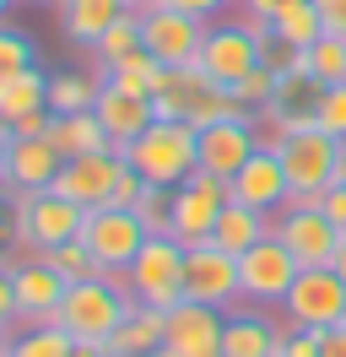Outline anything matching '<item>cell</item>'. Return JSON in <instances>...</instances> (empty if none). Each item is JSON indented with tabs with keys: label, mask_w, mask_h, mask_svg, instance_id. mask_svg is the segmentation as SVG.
<instances>
[{
	"label": "cell",
	"mask_w": 346,
	"mask_h": 357,
	"mask_svg": "<svg viewBox=\"0 0 346 357\" xmlns=\"http://www.w3.org/2000/svg\"><path fill=\"white\" fill-rule=\"evenodd\" d=\"M125 162L146 178V184L179 190V184L200 168V130L184 125V119H157L146 135H135L125 146Z\"/></svg>",
	"instance_id": "cell-1"
},
{
	"label": "cell",
	"mask_w": 346,
	"mask_h": 357,
	"mask_svg": "<svg viewBox=\"0 0 346 357\" xmlns=\"http://www.w3.org/2000/svg\"><path fill=\"white\" fill-rule=\"evenodd\" d=\"M130 303L135 298L125 292L119 276H86V282L65 287V303H60L54 325H65L76 341H108V335L119 331V319L130 314Z\"/></svg>",
	"instance_id": "cell-2"
},
{
	"label": "cell",
	"mask_w": 346,
	"mask_h": 357,
	"mask_svg": "<svg viewBox=\"0 0 346 357\" xmlns=\"http://www.w3.org/2000/svg\"><path fill=\"white\" fill-rule=\"evenodd\" d=\"M341 146H346V141L324 135L319 125H298V130L281 135L276 157H281V168H287V184H292L287 201H319L324 190H330V178H336V157H341Z\"/></svg>",
	"instance_id": "cell-3"
},
{
	"label": "cell",
	"mask_w": 346,
	"mask_h": 357,
	"mask_svg": "<svg viewBox=\"0 0 346 357\" xmlns=\"http://www.w3.org/2000/svg\"><path fill=\"white\" fill-rule=\"evenodd\" d=\"M119 282H125V292L135 303H151V309L184 303V244L173 233H151Z\"/></svg>",
	"instance_id": "cell-4"
},
{
	"label": "cell",
	"mask_w": 346,
	"mask_h": 357,
	"mask_svg": "<svg viewBox=\"0 0 346 357\" xmlns=\"http://www.w3.org/2000/svg\"><path fill=\"white\" fill-rule=\"evenodd\" d=\"M11 206H17V238L33 244L38 255L82 238L86 211L76 201H65L60 190H27V195H11Z\"/></svg>",
	"instance_id": "cell-5"
},
{
	"label": "cell",
	"mask_w": 346,
	"mask_h": 357,
	"mask_svg": "<svg viewBox=\"0 0 346 357\" xmlns=\"http://www.w3.org/2000/svg\"><path fill=\"white\" fill-rule=\"evenodd\" d=\"M298 271L303 266L292 260V249L271 233V238H260L255 249H243V255H238V292H243V303L281 309V303H287V292H292V282H298Z\"/></svg>",
	"instance_id": "cell-6"
},
{
	"label": "cell",
	"mask_w": 346,
	"mask_h": 357,
	"mask_svg": "<svg viewBox=\"0 0 346 357\" xmlns=\"http://www.w3.org/2000/svg\"><path fill=\"white\" fill-rule=\"evenodd\" d=\"M146 238H151L146 222L135 211H119V206H98V211H86V222H82V244L92 249V260H98L103 276H125Z\"/></svg>",
	"instance_id": "cell-7"
},
{
	"label": "cell",
	"mask_w": 346,
	"mask_h": 357,
	"mask_svg": "<svg viewBox=\"0 0 346 357\" xmlns=\"http://www.w3.org/2000/svg\"><path fill=\"white\" fill-rule=\"evenodd\" d=\"M271 233L292 249V260H298L303 271H308V266H330V260H336V249H341V238H346L341 227L319 211V201H287L276 211Z\"/></svg>",
	"instance_id": "cell-8"
},
{
	"label": "cell",
	"mask_w": 346,
	"mask_h": 357,
	"mask_svg": "<svg viewBox=\"0 0 346 357\" xmlns=\"http://www.w3.org/2000/svg\"><path fill=\"white\" fill-rule=\"evenodd\" d=\"M281 319L287 325H308V331H330L346 319V282L330 266H308L298 271V282L281 303Z\"/></svg>",
	"instance_id": "cell-9"
},
{
	"label": "cell",
	"mask_w": 346,
	"mask_h": 357,
	"mask_svg": "<svg viewBox=\"0 0 346 357\" xmlns=\"http://www.w3.org/2000/svg\"><path fill=\"white\" fill-rule=\"evenodd\" d=\"M184 298L195 303H211V309H238L243 292H238V255L216 249L211 238L184 249Z\"/></svg>",
	"instance_id": "cell-10"
},
{
	"label": "cell",
	"mask_w": 346,
	"mask_h": 357,
	"mask_svg": "<svg viewBox=\"0 0 346 357\" xmlns=\"http://www.w3.org/2000/svg\"><path fill=\"white\" fill-rule=\"evenodd\" d=\"M260 60H265V49H260L249 22H216V27H206V44H200L195 66L206 70L216 87H233L238 76H249Z\"/></svg>",
	"instance_id": "cell-11"
},
{
	"label": "cell",
	"mask_w": 346,
	"mask_h": 357,
	"mask_svg": "<svg viewBox=\"0 0 346 357\" xmlns=\"http://www.w3.org/2000/svg\"><path fill=\"white\" fill-rule=\"evenodd\" d=\"M206 27L211 22H195L184 11H168V6H151L141 11V49L157 54L163 66H195L200 60V44H206Z\"/></svg>",
	"instance_id": "cell-12"
},
{
	"label": "cell",
	"mask_w": 346,
	"mask_h": 357,
	"mask_svg": "<svg viewBox=\"0 0 346 357\" xmlns=\"http://www.w3.org/2000/svg\"><path fill=\"white\" fill-rule=\"evenodd\" d=\"M222 206H227V184L216 174H206V168H195V174L173 190V238L184 249L200 244V238H211Z\"/></svg>",
	"instance_id": "cell-13"
},
{
	"label": "cell",
	"mask_w": 346,
	"mask_h": 357,
	"mask_svg": "<svg viewBox=\"0 0 346 357\" xmlns=\"http://www.w3.org/2000/svg\"><path fill=\"white\" fill-rule=\"evenodd\" d=\"M260 152V130H255V114H233V119H216L200 130V168L216 174L222 184Z\"/></svg>",
	"instance_id": "cell-14"
},
{
	"label": "cell",
	"mask_w": 346,
	"mask_h": 357,
	"mask_svg": "<svg viewBox=\"0 0 346 357\" xmlns=\"http://www.w3.org/2000/svg\"><path fill=\"white\" fill-rule=\"evenodd\" d=\"M119 168H125V152H114V146H108V152H86V157H65L54 190H60L65 201H76L82 211H98V206H108V195H114Z\"/></svg>",
	"instance_id": "cell-15"
},
{
	"label": "cell",
	"mask_w": 346,
	"mask_h": 357,
	"mask_svg": "<svg viewBox=\"0 0 346 357\" xmlns=\"http://www.w3.org/2000/svg\"><path fill=\"white\" fill-rule=\"evenodd\" d=\"M222 325H227V309H211V303H173L168 309V347L173 357H222Z\"/></svg>",
	"instance_id": "cell-16"
},
{
	"label": "cell",
	"mask_w": 346,
	"mask_h": 357,
	"mask_svg": "<svg viewBox=\"0 0 346 357\" xmlns=\"http://www.w3.org/2000/svg\"><path fill=\"white\" fill-rule=\"evenodd\" d=\"M281 341H287V319H276L271 309H260V303L227 309L222 357H281Z\"/></svg>",
	"instance_id": "cell-17"
},
{
	"label": "cell",
	"mask_w": 346,
	"mask_h": 357,
	"mask_svg": "<svg viewBox=\"0 0 346 357\" xmlns=\"http://www.w3.org/2000/svg\"><path fill=\"white\" fill-rule=\"evenodd\" d=\"M287 195H292V184H287V168H281L276 146H260V152L227 178V201L255 206V211H271V217L287 206Z\"/></svg>",
	"instance_id": "cell-18"
},
{
	"label": "cell",
	"mask_w": 346,
	"mask_h": 357,
	"mask_svg": "<svg viewBox=\"0 0 346 357\" xmlns=\"http://www.w3.org/2000/svg\"><path fill=\"white\" fill-rule=\"evenodd\" d=\"M60 168H65V152L49 135H11V152H6V190H11V195L54 190Z\"/></svg>",
	"instance_id": "cell-19"
},
{
	"label": "cell",
	"mask_w": 346,
	"mask_h": 357,
	"mask_svg": "<svg viewBox=\"0 0 346 357\" xmlns=\"http://www.w3.org/2000/svg\"><path fill=\"white\" fill-rule=\"evenodd\" d=\"M11 282H17L22 325H54V319H60V303H65V287H70V282H65L43 255L22 260V266L11 271Z\"/></svg>",
	"instance_id": "cell-20"
},
{
	"label": "cell",
	"mask_w": 346,
	"mask_h": 357,
	"mask_svg": "<svg viewBox=\"0 0 346 357\" xmlns=\"http://www.w3.org/2000/svg\"><path fill=\"white\" fill-rule=\"evenodd\" d=\"M92 114L103 119V130H108V141H114V152H125L135 135H146L151 125H157V109H151V98H135V92L114 87V82H103V92H98Z\"/></svg>",
	"instance_id": "cell-21"
},
{
	"label": "cell",
	"mask_w": 346,
	"mask_h": 357,
	"mask_svg": "<svg viewBox=\"0 0 346 357\" xmlns=\"http://www.w3.org/2000/svg\"><path fill=\"white\" fill-rule=\"evenodd\" d=\"M163 341H168V309L130 303L119 331L108 335V357H151V352H163Z\"/></svg>",
	"instance_id": "cell-22"
},
{
	"label": "cell",
	"mask_w": 346,
	"mask_h": 357,
	"mask_svg": "<svg viewBox=\"0 0 346 357\" xmlns=\"http://www.w3.org/2000/svg\"><path fill=\"white\" fill-rule=\"evenodd\" d=\"M125 11H130L125 0H65V6H60V27H65L70 44L98 49V38H103Z\"/></svg>",
	"instance_id": "cell-23"
},
{
	"label": "cell",
	"mask_w": 346,
	"mask_h": 357,
	"mask_svg": "<svg viewBox=\"0 0 346 357\" xmlns=\"http://www.w3.org/2000/svg\"><path fill=\"white\" fill-rule=\"evenodd\" d=\"M271 211H255V206H238L227 201L222 211H216V227H211V244L227 249V255H243V249H255L260 238H271Z\"/></svg>",
	"instance_id": "cell-24"
},
{
	"label": "cell",
	"mask_w": 346,
	"mask_h": 357,
	"mask_svg": "<svg viewBox=\"0 0 346 357\" xmlns=\"http://www.w3.org/2000/svg\"><path fill=\"white\" fill-rule=\"evenodd\" d=\"M49 109V76L38 66L17 70V76H0V125H17L27 114Z\"/></svg>",
	"instance_id": "cell-25"
},
{
	"label": "cell",
	"mask_w": 346,
	"mask_h": 357,
	"mask_svg": "<svg viewBox=\"0 0 346 357\" xmlns=\"http://www.w3.org/2000/svg\"><path fill=\"white\" fill-rule=\"evenodd\" d=\"M49 141H54L65 157H86V152H108V146H114L108 130H103V119H98L92 109H86V114H54Z\"/></svg>",
	"instance_id": "cell-26"
},
{
	"label": "cell",
	"mask_w": 346,
	"mask_h": 357,
	"mask_svg": "<svg viewBox=\"0 0 346 357\" xmlns=\"http://www.w3.org/2000/svg\"><path fill=\"white\" fill-rule=\"evenodd\" d=\"M211 87V76L200 66H168V82H163V92L151 98V109H157V119H184L190 125V109H195V98Z\"/></svg>",
	"instance_id": "cell-27"
},
{
	"label": "cell",
	"mask_w": 346,
	"mask_h": 357,
	"mask_svg": "<svg viewBox=\"0 0 346 357\" xmlns=\"http://www.w3.org/2000/svg\"><path fill=\"white\" fill-rule=\"evenodd\" d=\"M103 82L135 92V98H157L163 82H168V66H163L157 54H146V49H135V54H125V60H114V66L103 70Z\"/></svg>",
	"instance_id": "cell-28"
},
{
	"label": "cell",
	"mask_w": 346,
	"mask_h": 357,
	"mask_svg": "<svg viewBox=\"0 0 346 357\" xmlns=\"http://www.w3.org/2000/svg\"><path fill=\"white\" fill-rule=\"evenodd\" d=\"M103 92V76H82V70H54L49 76V114H86Z\"/></svg>",
	"instance_id": "cell-29"
},
{
	"label": "cell",
	"mask_w": 346,
	"mask_h": 357,
	"mask_svg": "<svg viewBox=\"0 0 346 357\" xmlns=\"http://www.w3.org/2000/svg\"><path fill=\"white\" fill-rule=\"evenodd\" d=\"M303 76H314L319 87L346 82V38L341 33H319L314 44L303 49Z\"/></svg>",
	"instance_id": "cell-30"
},
{
	"label": "cell",
	"mask_w": 346,
	"mask_h": 357,
	"mask_svg": "<svg viewBox=\"0 0 346 357\" xmlns=\"http://www.w3.org/2000/svg\"><path fill=\"white\" fill-rule=\"evenodd\" d=\"M76 352V335L65 325H22L11 335V357H70Z\"/></svg>",
	"instance_id": "cell-31"
},
{
	"label": "cell",
	"mask_w": 346,
	"mask_h": 357,
	"mask_svg": "<svg viewBox=\"0 0 346 357\" xmlns=\"http://www.w3.org/2000/svg\"><path fill=\"white\" fill-rule=\"evenodd\" d=\"M271 33H276L281 44H292V49H308V44H314V38L324 33L319 6H314V0H298V6H287L281 17H271Z\"/></svg>",
	"instance_id": "cell-32"
},
{
	"label": "cell",
	"mask_w": 346,
	"mask_h": 357,
	"mask_svg": "<svg viewBox=\"0 0 346 357\" xmlns=\"http://www.w3.org/2000/svg\"><path fill=\"white\" fill-rule=\"evenodd\" d=\"M276 87H281V70H271L265 60H260V66L249 70V76H238L227 92H233V103H238L243 114H260L265 103H271V98H276Z\"/></svg>",
	"instance_id": "cell-33"
},
{
	"label": "cell",
	"mask_w": 346,
	"mask_h": 357,
	"mask_svg": "<svg viewBox=\"0 0 346 357\" xmlns=\"http://www.w3.org/2000/svg\"><path fill=\"white\" fill-rule=\"evenodd\" d=\"M135 49H141V11H125V17H119V22L98 38V49H92V54H98V60H103V70H108L114 60H125V54H135Z\"/></svg>",
	"instance_id": "cell-34"
},
{
	"label": "cell",
	"mask_w": 346,
	"mask_h": 357,
	"mask_svg": "<svg viewBox=\"0 0 346 357\" xmlns=\"http://www.w3.org/2000/svg\"><path fill=\"white\" fill-rule=\"evenodd\" d=\"M43 260H49V266L60 271L65 282H86V276H103V271H98V260H92V249H86L82 238H70V244H60V249H49V255H43Z\"/></svg>",
	"instance_id": "cell-35"
},
{
	"label": "cell",
	"mask_w": 346,
	"mask_h": 357,
	"mask_svg": "<svg viewBox=\"0 0 346 357\" xmlns=\"http://www.w3.org/2000/svg\"><path fill=\"white\" fill-rule=\"evenodd\" d=\"M38 66V49H33V38L22 33V27H6L0 22V76H17V70Z\"/></svg>",
	"instance_id": "cell-36"
},
{
	"label": "cell",
	"mask_w": 346,
	"mask_h": 357,
	"mask_svg": "<svg viewBox=\"0 0 346 357\" xmlns=\"http://www.w3.org/2000/svg\"><path fill=\"white\" fill-rule=\"evenodd\" d=\"M135 217L146 222V233H173V190L146 184V195H141V206H135Z\"/></svg>",
	"instance_id": "cell-37"
},
{
	"label": "cell",
	"mask_w": 346,
	"mask_h": 357,
	"mask_svg": "<svg viewBox=\"0 0 346 357\" xmlns=\"http://www.w3.org/2000/svg\"><path fill=\"white\" fill-rule=\"evenodd\" d=\"M314 125H319L324 135L346 141V82H336V87H324V92H319V109H314Z\"/></svg>",
	"instance_id": "cell-38"
},
{
	"label": "cell",
	"mask_w": 346,
	"mask_h": 357,
	"mask_svg": "<svg viewBox=\"0 0 346 357\" xmlns=\"http://www.w3.org/2000/svg\"><path fill=\"white\" fill-rule=\"evenodd\" d=\"M141 195H146V178L135 174V168H119V178H114V195H108V206H119V211H135L141 206Z\"/></svg>",
	"instance_id": "cell-39"
},
{
	"label": "cell",
	"mask_w": 346,
	"mask_h": 357,
	"mask_svg": "<svg viewBox=\"0 0 346 357\" xmlns=\"http://www.w3.org/2000/svg\"><path fill=\"white\" fill-rule=\"evenodd\" d=\"M319 352H324V331H308V325H287L281 357H319Z\"/></svg>",
	"instance_id": "cell-40"
},
{
	"label": "cell",
	"mask_w": 346,
	"mask_h": 357,
	"mask_svg": "<svg viewBox=\"0 0 346 357\" xmlns=\"http://www.w3.org/2000/svg\"><path fill=\"white\" fill-rule=\"evenodd\" d=\"M0 325H6V331H17V325H22V309H17V282H11V271H0Z\"/></svg>",
	"instance_id": "cell-41"
},
{
	"label": "cell",
	"mask_w": 346,
	"mask_h": 357,
	"mask_svg": "<svg viewBox=\"0 0 346 357\" xmlns=\"http://www.w3.org/2000/svg\"><path fill=\"white\" fill-rule=\"evenodd\" d=\"M319 211L346 233V184H330V190H324V195H319Z\"/></svg>",
	"instance_id": "cell-42"
},
{
	"label": "cell",
	"mask_w": 346,
	"mask_h": 357,
	"mask_svg": "<svg viewBox=\"0 0 346 357\" xmlns=\"http://www.w3.org/2000/svg\"><path fill=\"white\" fill-rule=\"evenodd\" d=\"M168 11H184V17H195V22H211L216 11H222V0H163Z\"/></svg>",
	"instance_id": "cell-43"
},
{
	"label": "cell",
	"mask_w": 346,
	"mask_h": 357,
	"mask_svg": "<svg viewBox=\"0 0 346 357\" xmlns=\"http://www.w3.org/2000/svg\"><path fill=\"white\" fill-rule=\"evenodd\" d=\"M314 6H319L324 33H341V38H346V0H314Z\"/></svg>",
	"instance_id": "cell-44"
},
{
	"label": "cell",
	"mask_w": 346,
	"mask_h": 357,
	"mask_svg": "<svg viewBox=\"0 0 346 357\" xmlns=\"http://www.w3.org/2000/svg\"><path fill=\"white\" fill-rule=\"evenodd\" d=\"M243 6V17H260V22H271V17H281L287 6H298V0H238Z\"/></svg>",
	"instance_id": "cell-45"
},
{
	"label": "cell",
	"mask_w": 346,
	"mask_h": 357,
	"mask_svg": "<svg viewBox=\"0 0 346 357\" xmlns=\"http://www.w3.org/2000/svg\"><path fill=\"white\" fill-rule=\"evenodd\" d=\"M49 125H54V114L43 109V114H27V119H17V125H11V135H49Z\"/></svg>",
	"instance_id": "cell-46"
},
{
	"label": "cell",
	"mask_w": 346,
	"mask_h": 357,
	"mask_svg": "<svg viewBox=\"0 0 346 357\" xmlns=\"http://www.w3.org/2000/svg\"><path fill=\"white\" fill-rule=\"evenodd\" d=\"M319 357H346V319L324 331V352H319Z\"/></svg>",
	"instance_id": "cell-47"
},
{
	"label": "cell",
	"mask_w": 346,
	"mask_h": 357,
	"mask_svg": "<svg viewBox=\"0 0 346 357\" xmlns=\"http://www.w3.org/2000/svg\"><path fill=\"white\" fill-rule=\"evenodd\" d=\"M70 357H108V341H76Z\"/></svg>",
	"instance_id": "cell-48"
},
{
	"label": "cell",
	"mask_w": 346,
	"mask_h": 357,
	"mask_svg": "<svg viewBox=\"0 0 346 357\" xmlns=\"http://www.w3.org/2000/svg\"><path fill=\"white\" fill-rule=\"evenodd\" d=\"M6 152H11V125H0V184H6Z\"/></svg>",
	"instance_id": "cell-49"
},
{
	"label": "cell",
	"mask_w": 346,
	"mask_h": 357,
	"mask_svg": "<svg viewBox=\"0 0 346 357\" xmlns=\"http://www.w3.org/2000/svg\"><path fill=\"white\" fill-rule=\"evenodd\" d=\"M330 271H336V276L346 282V238H341V249H336V260H330Z\"/></svg>",
	"instance_id": "cell-50"
},
{
	"label": "cell",
	"mask_w": 346,
	"mask_h": 357,
	"mask_svg": "<svg viewBox=\"0 0 346 357\" xmlns=\"http://www.w3.org/2000/svg\"><path fill=\"white\" fill-rule=\"evenodd\" d=\"M11 335H17V331H6V325H0V357H11Z\"/></svg>",
	"instance_id": "cell-51"
},
{
	"label": "cell",
	"mask_w": 346,
	"mask_h": 357,
	"mask_svg": "<svg viewBox=\"0 0 346 357\" xmlns=\"http://www.w3.org/2000/svg\"><path fill=\"white\" fill-rule=\"evenodd\" d=\"M130 11H151V6H163V0H125Z\"/></svg>",
	"instance_id": "cell-52"
},
{
	"label": "cell",
	"mask_w": 346,
	"mask_h": 357,
	"mask_svg": "<svg viewBox=\"0 0 346 357\" xmlns=\"http://www.w3.org/2000/svg\"><path fill=\"white\" fill-rule=\"evenodd\" d=\"M6 11H11V0H0V22H6Z\"/></svg>",
	"instance_id": "cell-53"
},
{
	"label": "cell",
	"mask_w": 346,
	"mask_h": 357,
	"mask_svg": "<svg viewBox=\"0 0 346 357\" xmlns=\"http://www.w3.org/2000/svg\"><path fill=\"white\" fill-rule=\"evenodd\" d=\"M33 6H65V0H33Z\"/></svg>",
	"instance_id": "cell-54"
},
{
	"label": "cell",
	"mask_w": 346,
	"mask_h": 357,
	"mask_svg": "<svg viewBox=\"0 0 346 357\" xmlns=\"http://www.w3.org/2000/svg\"><path fill=\"white\" fill-rule=\"evenodd\" d=\"M151 357H173V352H168V347H163V352H151Z\"/></svg>",
	"instance_id": "cell-55"
}]
</instances>
